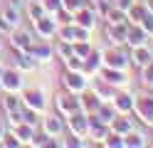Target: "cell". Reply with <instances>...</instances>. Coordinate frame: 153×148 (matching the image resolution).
I'll return each instance as SVG.
<instances>
[{
	"label": "cell",
	"instance_id": "26",
	"mask_svg": "<svg viewBox=\"0 0 153 148\" xmlns=\"http://www.w3.org/2000/svg\"><path fill=\"white\" fill-rule=\"evenodd\" d=\"M131 5H133V0H119V7L123 10V13H126V10H128Z\"/></svg>",
	"mask_w": 153,
	"mask_h": 148
},
{
	"label": "cell",
	"instance_id": "4",
	"mask_svg": "<svg viewBox=\"0 0 153 148\" xmlns=\"http://www.w3.org/2000/svg\"><path fill=\"white\" fill-rule=\"evenodd\" d=\"M133 109L143 116L146 123H153V99H141V101H133Z\"/></svg>",
	"mask_w": 153,
	"mask_h": 148
},
{
	"label": "cell",
	"instance_id": "17",
	"mask_svg": "<svg viewBox=\"0 0 153 148\" xmlns=\"http://www.w3.org/2000/svg\"><path fill=\"white\" fill-rule=\"evenodd\" d=\"M76 22H79L82 27L91 30V27H94V15L89 13V10H79V15H76Z\"/></svg>",
	"mask_w": 153,
	"mask_h": 148
},
{
	"label": "cell",
	"instance_id": "28",
	"mask_svg": "<svg viewBox=\"0 0 153 148\" xmlns=\"http://www.w3.org/2000/svg\"><path fill=\"white\" fill-rule=\"evenodd\" d=\"M59 20H62V25H69L72 22V17L67 15V13H59Z\"/></svg>",
	"mask_w": 153,
	"mask_h": 148
},
{
	"label": "cell",
	"instance_id": "31",
	"mask_svg": "<svg viewBox=\"0 0 153 148\" xmlns=\"http://www.w3.org/2000/svg\"><path fill=\"white\" fill-rule=\"evenodd\" d=\"M0 74H3V69H0Z\"/></svg>",
	"mask_w": 153,
	"mask_h": 148
},
{
	"label": "cell",
	"instance_id": "2",
	"mask_svg": "<svg viewBox=\"0 0 153 148\" xmlns=\"http://www.w3.org/2000/svg\"><path fill=\"white\" fill-rule=\"evenodd\" d=\"M128 64V59H126V54L121 52V49H109L106 52V67H111V69H123Z\"/></svg>",
	"mask_w": 153,
	"mask_h": 148
},
{
	"label": "cell",
	"instance_id": "19",
	"mask_svg": "<svg viewBox=\"0 0 153 148\" xmlns=\"http://www.w3.org/2000/svg\"><path fill=\"white\" fill-rule=\"evenodd\" d=\"M5 109H7V111H20V109H22V104L20 101H17V96H13V94H7L5 96Z\"/></svg>",
	"mask_w": 153,
	"mask_h": 148
},
{
	"label": "cell",
	"instance_id": "8",
	"mask_svg": "<svg viewBox=\"0 0 153 148\" xmlns=\"http://www.w3.org/2000/svg\"><path fill=\"white\" fill-rule=\"evenodd\" d=\"M0 79H3V86L7 89V91H17V89L22 86L20 77H17L15 72H3V74H0Z\"/></svg>",
	"mask_w": 153,
	"mask_h": 148
},
{
	"label": "cell",
	"instance_id": "20",
	"mask_svg": "<svg viewBox=\"0 0 153 148\" xmlns=\"http://www.w3.org/2000/svg\"><path fill=\"white\" fill-rule=\"evenodd\" d=\"M128 15H131V20H133V22H141V20H143V10H141V5H131L128 7Z\"/></svg>",
	"mask_w": 153,
	"mask_h": 148
},
{
	"label": "cell",
	"instance_id": "3",
	"mask_svg": "<svg viewBox=\"0 0 153 148\" xmlns=\"http://www.w3.org/2000/svg\"><path fill=\"white\" fill-rule=\"evenodd\" d=\"M69 126H72V131H74V136H84L87 133V128H89V118L84 116V114H72V118H69Z\"/></svg>",
	"mask_w": 153,
	"mask_h": 148
},
{
	"label": "cell",
	"instance_id": "13",
	"mask_svg": "<svg viewBox=\"0 0 153 148\" xmlns=\"http://www.w3.org/2000/svg\"><path fill=\"white\" fill-rule=\"evenodd\" d=\"M45 133L47 136H59L62 133V118H57V116H52V118H47V123H45Z\"/></svg>",
	"mask_w": 153,
	"mask_h": 148
},
{
	"label": "cell",
	"instance_id": "29",
	"mask_svg": "<svg viewBox=\"0 0 153 148\" xmlns=\"http://www.w3.org/2000/svg\"><path fill=\"white\" fill-rule=\"evenodd\" d=\"M5 143H7V146H20V141H15V136H7Z\"/></svg>",
	"mask_w": 153,
	"mask_h": 148
},
{
	"label": "cell",
	"instance_id": "15",
	"mask_svg": "<svg viewBox=\"0 0 153 148\" xmlns=\"http://www.w3.org/2000/svg\"><path fill=\"white\" fill-rule=\"evenodd\" d=\"M114 106H116L119 111H123V114H126V111H131V109H133V99H131L128 94H121V96H114Z\"/></svg>",
	"mask_w": 153,
	"mask_h": 148
},
{
	"label": "cell",
	"instance_id": "11",
	"mask_svg": "<svg viewBox=\"0 0 153 148\" xmlns=\"http://www.w3.org/2000/svg\"><path fill=\"white\" fill-rule=\"evenodd\" d=\"M3 17H5V20H7V22H10V25H17V22H20V20H22V10L7 3V5L3 7Z\"/></svg>",
	"mask_w": 153,
	"mask_h": 148
},
{
	"label": "cell",
	"instance_id": "9",
	"mask_svg": "<svg viewBox=\"0 0 153 148\" xmlns=\"http://www.w3.org/2000/svg\"><path fill=\"white\" fill-rule=\"evenodd\" d=\"M35 27H37V32H40L42 37H52L54 35V22H52V20H47L45 15L35 20Z\"/></svg>",
	"mask_w": 153,
	"mask_h": 148
},
{
	"label": "cell",
	"instance_id": "22",
	"mask_svg": "<svg viewBox=\"0 0 153 148\" xmlns=\"http://www.w3.org/2000/svg\"><path fill=\"white\" fill-rule=\"evenodd\" d=\"M99 116H104V123H111V118H114V109L101 106V109H99Z\"/></svg>",
	"mask_w": 153,
	"mask_h": 148
},
{
	"label": "cell",
	"instance_id": "1",
	"mask_svg": "<svg viewBox=\"0 0 153 148\" xmlns=\"http://www.w3.org/2000/svg\"><path fill=\"white\" fill-rule=\"evenodd\" d=\"M146 39H148V32H146L141 25L128 27V32H126V42H131L133 47H143V45H146Z\"/></svg>",
	"mask_w": 153,
	"mask_h": 148
},
{
	"label": "cell",
	"instance_id": "27",
	"mask_svg": "<svg viewBox=\"0 0 153 148\" xmlns=\"http://www.w3.org/2000/svg\"><path fill=\"white\" fill-rule=\"evenodd\" d=\"M47 7L50 10H59V0H47Z\"/></svg>",
	"mask_w": 153,
	"mask_h": 148
},
{
	"label": "cell",
	"instance_id": "18",
	"mask_svg": "<svg viewBox=\"0 0 153 148\" xmlns=\"http://www.w3.org/2000/svg\"><path fill=\"white\" fill-rule=\"evenodd\" d=\"M15 138H20V143H22V141H30V138H32V128H30V123L17 126V136H15Z\"/></svg>",
	"mask_w": 153,
	"mask_h": 148
},
{
	"label": "cell",
	"instance_id": "5",
	"mask_svg": "<svg viewBox=\"0 0 153 148\" xmlns=\"http://www.w3.org/2000/svg\"><path fill=\"white\" fill-rule=\"evenodd\" d=\"M57 106H59V111H67V114L79 111V101H76L74 96H69V94H59L57 96Z\"/></svg>",
	"mask_w": 153,
	"mask_h": 148
},
{
	"label": "cell",
	"instance_id": "12",
	"mask_svg": "<svg viewBox=\"0 0 153 148\" xmlns=\"http://www.w3.org/2000/svg\"><path fill=\"white\" fill-rule=\"evenodd\" d=\"M67 86L74 89V91H79V89L87 86V79H84L82 72H69V74H67Z\"/></svg>",
	"mask_w": 153,
	"mask_h": 148
},
{
	"label": "cell",
	"instance_id": "30",
	"mask_svg": "<svg viewBox=\"0 0 153 148\" xmlns=\"http://www.w3.org/2000/svg\"><path fill=\"white\" fill-rule=\"evenodd\" d=\"M146 5H148V10H151V13H153V0H148V3H146Z\"/></svg>",
	"mask_w": 153,
	"mask_h": 148
},
{
	"label": "cell",
	"instance_id": "14",
	"mask_svg": "<svg viewBox=\"0 0 153 148\" xmlns=\"http://www.w3.org/2000/svg\"><path fill=\"white\" fill-rule=\"evenodd\" d=\"M13 45H15V47H22L25 52H30V47H32L35 42H32V37L27 35V32H15V37H13Z\"/></svg>",
	"mask_w": 153,
	"mask_h": 148
},
{
	"label": "cell",
	"instance_id": "24",
	"mask_svg": "<svg viewBox=\"0 0 153 148\" xmlns=\"http://www.w3.org/2000/svg\"><path fill=\"white\" fill-rule=\"evenodd\" d=\"M30 15H32V20H37V17H42V7H40V5L35 3V5H32V10H30Z\"/></svg>",
	"mask_w": 153,
	"mask_h": 148
},
{
	"label": "cell",
	"instance_id": "16",
	"mask_svg": "<svg viewBox=\"0 0 153 148\" xmlns=\"http://www.w3.org/2000/svg\"><path fill=\"white\" fill-rule=\"evenodd\" d=\"M111 128H114V133L126 136L131 131V121H128V118H111Z\"/></svg>",
	"mask_w": 153,
	"mask_h": 148
},
{
	"label": "cell",
	"instance_id": "6",
	"mask_svg": "<svg viewBox=\"0 0 153 148\" xmlns=\"http://www.w3.org/2000/svg\"><path fill=\"white\" fill-rule=\"evenodd\" d=\"M133 64H136V67H148L151 62H153V57H151V52H148V49H146V45H143V47H136V49H133Z\"/></svg>",
	"mask_w": 153,
	"mask_h": 148
},
{
	"label": "cell",
	"instance_id": "25",
	"mask_svg": "<svg viewBox=\"0 0 153 148\" xmlns=\"http://www.w3.org/2000/svg\"><path fill=\"white\" fill-rule=\"evenodd\" d=\"M143 69H146V82H148V84H153V62H151L148 67H143Z\"/></svg>",
	"mask_w": 153,
	"mask_h": 148
},
{
	"label": "cell",
	"instance_id": "10",
	"mask_svg": "<svg viewBox=\"0 0 153 148\" xmlns=\"http://www.w3.org/2000/svg\"><path fill=\"white\" fill-rule=\"evenodd\" d=\"M25 106H30V109H35V111H40V109L45 106V99H42V91H27L25 94V101H22Z\"/></svg>",
	"mask_w": 153,
	"mask_h": 148
},
{
	"label": "cell",
	"instance_id": "21",
	"mask_svg": "<svg viewBox=\"0 0 153 148\" xmlns=\"http://www.w3.org/2000/svg\"><path fill=\"white\" fill-rule=\"evenodd\" d=\"M141 25H143V30H146L148 35H153V13H143V20H141Z\"/></svg>",
	"mask_w": 153,
	"mask_h": 148
},
{
	"label": "cell",
	"instance_id": "23",
	"mask_svg": "<svg viewBox=\"0 0 153 148\" xmlns=\"http://www.w3.org/2000/svg\"><path fill=\"white\" fill-rule=\"evenodd\" d=\"M64 5L69 10H82L84 7V0H64Z\"/></svg>",
	"mask_w": 153,
	"mask_h": 148
},
{
	"label": "cell",
	"instance_id": "7",
	"mask_svg": "<svg viewBox=\"0 0 153 148\" xmlns=\"http://www.w3.org/2000/svg\"><path fill=\"white\" fill-rule=\"evenodd\" d=\"M30 54L35 59H40V62H50V59H52V47L50 45H32L30 47Z\"/></svg>",
	"mask_w": 153,
	"mask_h": 148
}]
</instances>
